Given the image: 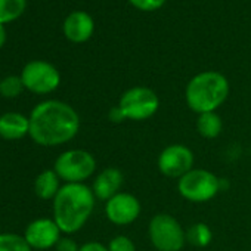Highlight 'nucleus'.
Segmentation results:
<instances>
[{"label":"nucleus","instance_id":"1","mask_svg":"<svg viewBox=\"0 0 251 251\" xmlns=\"http://www.w3.org/2000/svg\"><path fill=\"white\" fill-rule=\"evenodd\" d=\"M31 141L45 148H55L71 142L80 132V115L67 102L48 99L37 103L30 115Z\"/></svg>","mask_w":251,"mask_h":251},{"label":"nucleus","instance_id":"2","mask_svg":"<svg viewBox=\"0 0 251 251\" xmlns=\"http://www.w3.org/2000/svg\"><path fill=\"white\" fill-rule=\"evenodd\" d=\"M96 197L86 183H65L53 198V220L64 235L77 233L93 214Z\"/></svg>","mask_w":251,"mask_h":251},{"label":"nucleus","instance_id":"3","mask_svg":"<svg viewBox=\"0 0 251 251\" xmlns=\"http://www.w3.org/2000/svg\"><path fill=\"white\" fill-rule=\"evenodd\" d=\"M229 96V81L219 71H202L194 75L185 89V100L191 111L214 112Z\"/></svg>","mask_w":251,"mask_h":251},{"label":"nucleus","instance_id":"4","mask_svg":"<svg viewBox=\"0 0 251 251\" xmlns=\"http://www.w3.org/2000/svg\"><path fill=\"white\" fill-rule=\"evenodd\" d=\"M158 108L160 98L152 89L135 86L121 95L118 105L109 109L108 118L112 123H123L126 120L147 121L157 114Z\"/></svg>","mask_w":251,"mask_h":251},{"label":"nucleus","instance_id":"5","mask_svg":"<svg viewBox=\"0 0 251 251\" xmlns=\"http://www.w3.org/2000/svg\"><path fill=\"white\" fill-rule=\"evenodd\" d=\"M148 238L157 251H182L186 244V230L175 216L158 213L148 223Z\"/></svg>","mask_w":251,"mask_h":251},{"label":"nucleus","instance_id":"6","mask_svg":"<svg viewBox=\"0 0 251 251\" xmlns=\"http://www.w3.org/2000/svg\"><path fill=\"white\" fill-rule=\"evenodd\" d=\"M98 163L92 152L86 150H67L58 155L53 170L65 183H84L96 172Z\"/></svg>","mask_w":251,"mask_h":251},{"label":"nucleus","instance_id":"7","mask_svg":"<svg viewBox=\"0 0 251 251\" xmlns=\"http://www.w3.org/2000/svg\"><path fill=\"white\" fill-rule=\"evenodd\" d=\"M220 188V179L205 169H192L177 180L180 197L194 204L208 202L219 194Z\"/></svg>","mask_w":251,"mask_h":251},{"label":"nucleus","instance_id":"8","mask_svg":"<svg viewBox=\"0 0 251 251\" xmlns=\"http://www.w3.org/2000/svg\"><path fill=\"white\" fill-rule=\"evenodd\" d=\"M21 80L28 92L36 95H49L59 87L61 74L50 62L31 61L23 68Z\"/></svg>","mask_w":251,"mask_h":251},{"label":"nucleus","instance_id":"9","mask_svg":"<svg viewBox=\"0 0 251 251\" xmlns=\"http://www.w3.org/2000/svg\"><path fill=\"white\" fill-rule=\"evenodd\" d=\"M194 152L183 144L167 145L157 158V167L160 173L170 179H180L194 169Z\"/></svg>","mask_w":251,"mask_h":251},{"label":"nucleus","instance_id":"10","mask_svg":"<svg viewBox=\"0 0 251 251\" xmlns=\"http://www.w3.org/2000/svg\"><path fill=\"white\" fill-rule=\"evenodd\" d=\"M141 213V201L129 192H120L105 202V216L115 226H127L135 223Z\"/></svg>","mask_w":251,"mask_h":251},{"label":"nucleus","instance_id":"11","mask_svg":"<svg viewBox=\"0 0 251 251\" xmlns=\"http://www.w3.org/2000/svg\"><path fill=\"white\" fill-rule=\"evenodd\" d=\"M24 238L33 250L43 251L55 248L58 241L62 238V232L53 219L40 217L27 225Z\"/></svg>","mask_w":251,"mask_h":251},{"label":"nucleus","instance_id":"12","mask_svg":"<svg viewBox=\"0 0 251 251\" xmlns=\"http://www.w3.org/2000/svg\"><path fill=\"white\" fill-rule=\"evenodd\" d=\"M124 182V176L123 172L117 167H106L103 170H100L92 183V191L96 197V200L99 201H108L112 197H115L117 194H120L121 186Z\"/></svg>","mask_w":251,"mask_h":251},{"label":"nucleus","instance_id":"13","mask_svg":"<svg viewBox=\"0 0 251 251\" xmlns=\"http://www.w3.org/2000/svg\"><path fill=\"white\" fill-rule=\"evenodd\" d=\"M95 30V23L92 17L86 12L77 11L67 17L64 23V34L73 43L87 42Z\"/></svg>","mask_w":251,"mask_h":251},{"label":"nucleus","instance_id":"14","mask_svg":"<svg viewBox=\"0 0 251 251\" xmlns=\"http://www.w3.org/2000/svg\"><path fill=\"white\" fill-rule=\"evenodd\" d=\"M30 133V118L21 112L9 111L0 115V138L20 141Z\"/></svg>","mask_w":251,"mask_h":251},{"label":"nucleus","instance_id":"15","mask_svg":"<svg viewBox=\"0 0 251 251\" xmlns=\"http://www.w3.org/2000/svg\"><path fill=\"white\" fill-rule=\"evenodd\" d=\"M61 186H62L61 179L53 169L43 170L34 179V192L40 200H45V201H50V200L53 201Z\"/></svg>","mask_w":251,"mask_h":251},{"label":"nucleus","instance_id":"16","mask_svg":"<svg viewBox=\"0 0 251 251\" xmlns=\"http://www.w3.org/2000/svg\"><path fill=\"white\" fill-rule=\"evenodd\" d=\"M195 126H197V132L200 133V136L205 139H216L220 136L223 130V120L216 111L204 112L198 115Z\"/></svg>","mask_w":251,"mask_h":251},{"label":"nucleus","instance_id":"17","mask_svg":"<svg viewBox=\"0 0 251 251\" xmlns=\"http://www.w3.org/2000/svg\"><path fill=\"white\" fill-rule=\"evenodd\" d=\"M213 241V230L204 222H197L186 229V242L195 248H205Z\"/></svg>","mask_w":251,"mask_h":251},{"label":"nucleus","instance_id":"18","mask_svg":"<svg viewBox=\"0 0 251 251\" xmlns=\"http://www.w3.org/2000/svg\"><path fill=\"white\" fill-rule=\"evenodd\" d=\"M27 0H0V24L12 23L23 15Z\"/></svg>","mask_w":251,"mask_h":251},{"label":"nucleus","instance_id":"19","mask_svg":"<svg viewBox=\"0 0 251 251\" xmlns=\"http://www.w3.org/2000/svg\"><path fill=\"white\" fill-rule=\"evenodd\" d=\"M0 251H33L24 235L14 232L0 233Z\"/></svg>","mask_w":251,"mask_h":251},{"label":"nucleus","instance_id":"20","mask_svg":"<svg viewBox=\"0 0 251 251\" xmlns=\"http://www.w3.org/2000/svg\"><path fill=\"white\" fill-rule=\"evenodd\" d=\"M24 83L21 75H8L0 80V95L6 99H14L20 96L24 90Z\"/></svg>","mask_w":251,"mask_h":251},{"label":"nucleus","instance_id":"21","mask_svg":"<svg viewBox=\"0 0 251 251\" xmlns=\"http://www.w3.org/2000/svg\"><path fill=\"white\" fill-rule=\"evenodd\" d=\"M106 247L108 251H136L135 242L127 235H115Z\"/></svg>","mask_w":251,"mask_h":251},{"label":"nucleus","instance_id":"22","mask_svg":"<svg viewBox=\"0 0 251 251\" xmlns=\"http://www.w3.org/2000/svg\"><path fill=\"white\" fill-rule=\"evenodd\" d=\"M129 2L139 11L152 12V11L160 9L166 3V0H129Z\"/></svg>","mask_w":251,"mask_h":251},{"label":"nucleus","instance_id":"23","mask_svg":"<svg viewBox=\"0 0 251 251\" xmlns=\"http://www.w3.org/2000/svg\"><path fill=\"white\" fill-rule=\"evenodd\" d=\"M78 248H80V245H77V242L73 238H70L68 235L62 236L55 247L56 251H78Z\"/></svg>","mask_w":251,"mask_h":251},{"label":"nucleus","instance_id":"24","mask_svg":"<svg viewBox=\"0 0 251 251\" xmlns=\"http://www.w3.org/2000/svg\"><path fill=\"white\" fill-rule=\"evenodd\" d=\"M78 251H108V247L103 245L102 242L90 241V242H86V244L80 245Z\"/></svg>","mask_w":251,"mask_h":251},{"label":"nucleus","instance_id":"25","mask_svg":"<svg viewBox=\"0 0 251 251\" xmlns=\"http://www.w3.org/2000/svg\"><path fill=\"white\" fill-rule=\"evenodd\" d=\"M5 42H6V30H5L3 24H0V49L3 48Z\"/></svg>","mask_w":251,"mask_h":251}]
</instances>
